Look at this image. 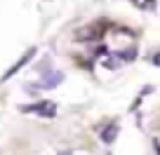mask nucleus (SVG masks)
Wrapping results in <instances>:
<instances>
[{
    "label": "nucleus",
    "mask_w": 160,
    "mask_h": 155,
    "mask_svg": "<svg viewBox=\"0 0 160 155\" xmlns=\"http://www.w3.org/2000/svg\"><path fill=\"white\" fill-rule=\"evenodd\" d=\"M118 132H120V127H118V122H113V125H108L104 132H101V141H104L106 146L108 143H113L115 139H118Z\"/></svg>",
    "instance_id": "nucleus-5"
},
{
    "label": "nucleus",
    "mask_w": 160,
    "mask_h": 155,
    "mask_svg": "<svg viewBox=\"0 0 160 155\" xmlns=\"http://www.w3.org/2000/svg\"><path fill=\"white\" fill-rule=\"evenodd\" d=\"M113 54L118 56L122 64H127V61H134V59H137V45L125 47V50H118V52H113Z\"/></svg>",
    "instance_id": "nucleus-6"
},
{
    "label": "nucleus",
    "mask_w": 160,
    "mask_h": 155,
    "mask_svg": "<svg viewBox=\"0 0 160 155\" xmlns=\"http://www.w3.org/2000/svg\"><path fill=\"white\" fill-rule=\"evenodd\" d=\"M21 113H35L40 118H54L57 115V106L54 101H47V99H40L35 104H26V106H19Z\"/></svg>",
    "instance_id": "nucleus-2"
},
{
    "label": "nucleus",
    "mask_w": 160,
    "mask_h": 155,
    "mask_svg": "<svg viewBox=\"0 0 160 155\" xmlns=\"http://www.w3.org/2000/svg\"><path fill=\"white\" fill-rule=\"evenodd\" d=\"M151 61H153V66H160V52H158V54H153V56H151Z\"/></svg>",
    "instance_id": "nucleus-8"
},
{
    "label": "nucleus",
    "mask_w": 160,
    "mask_h": 155,
    "mask_svg": "<svg viewBox=\"0 0 160 155\" xmlns=\"http://www.w3.org/2000/svg\"><path fill=\"white\" fill-rule=\"evenodd\" d=\"M108 21H97V24H90V26H85V28H80V31H75V40L78 42H97V40H101L104 38V33L108 31Z\"/></svg>",
    "instance_id": "nucleus-1"
},
{
    "label": "nucleus",
    "mask_w": 160,
    "mask_h": 155,
    "mask_svg": "<svg viewBox=\"0 0 160 155\" xmlns=\"http://www.w3.org/2000/svg\"><path fill=\"white\" fill-rule=\"evenodd\" d=\"M120 64H122V61H120L115 54H111V56H106V59H104V66H106V68H111V70H115Z\"/></svg>",
    "instance_id": "nucleus-7"
},
{
    "label": "nucleus",
    "mask_w": 160,
    "mask_h": 155,
    "mask_svg": "<svg viewBox=\"0 0 160 155\" xmlns=\"http://www.w3.org/2000/svg\"><path fill=\"white\" fill-rule=\"evenodd\" d=\"M40 87L42 90H54V87H59L61 82H64V73L61 70H57V68H52V70H47V73H42L40 75Z\"/></svg>",
    "instance_id": "nucleus-4"
},
{
    "label": "nucleus",
    "mask_w": 160,
    "mask_h": 155,
    "mask_svg": "<svg viewBox=\"0 0 160 155\" xmlns=\"http://www.w3.org/2000/svg\"><path fill=\"white\" fill-rule=\"evenodd\" d=\"M61 155H71V153H68V150H66V153H61Z\"/></svg>",
    "instance_id": "nucleus-10"
},
{
    "label": "nucleus",
    "mask_w": 160,
    "mask_h": 155,
    "mask_svg": "<svg viewBox=\"0 0 160 155\" xmlns=\"http://www.w3.org/2000/svg\"><path fill=\"white\" fill-rule=\"evenodd\" d=\"M35 54H38V47H31V50H26L24 54H21L19 59H17V64H14V66H10V68L5 70V75L0 78V82H7L10 78H14V75L19 73V70L24 68L26 64H31V61H33V56H35Z\"/></svg>",
    "instance_id": "nucleus-3"
},
{
    "label": "nucleus",
    "mask_w": 160,
    "mask_h": 155,
    "mask_svg": "<svg viewBox=\"0 0 160 155\" xmlns=\"http://www.w3.org/2000/svg\"><path fill=\"white\" fill-rule=\"evenodd\" d=\"M153 148H155V153L160 155V141H153Z\"/></svg>",
    "instance_id": "nucleus-9"
}]
</instances>
